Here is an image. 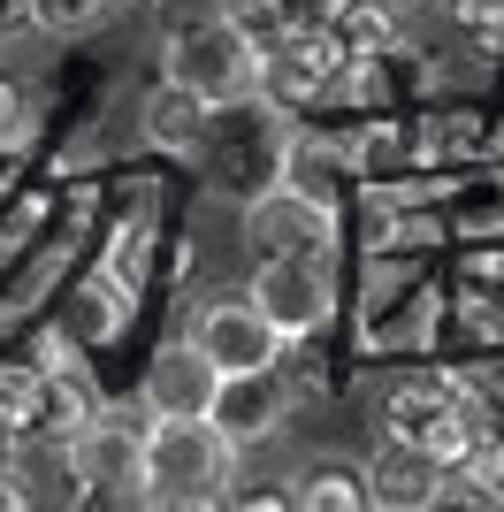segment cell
<instances>
[{
	"label": "cell",
	"mask_w": 504,
	"mask_h": 512,
	"mask_svg": "<svg viewBox=\"0 0 504 512\" xmlns=\"http://www.w3.org/2000/svg\"><path fill=\"white\" fill-rule=\"evenodd\" d=\"M161 77L191 85L214 107H245L260 100V46L245 39V23L230 8H207V16H176L161 39Z\"/></svg>",
	"instance_id": "cell-1"
},
{
	"label": "cell",
	"mask_w": 504,
	"mask_h": 512,
	"mask_svg": "<svg viewBox=\"0 0 504 512\" xmlns=\"http://www.w3.org/2000/svg\"><path fill=\"white\" fill-rule=\"evenodd\" d=\"M230 459L237 444L214 428V413H191V421H153L146 428V474H138V497L146 505H214L230 490Z\"/></svg>",
	"instance_id": "cell-2"
},
{
	"label": "cell",
	"mask_w": 504,
	"mask_h": 512,
	"mask_svg": "<svg viewBox=\"0 0 504 512\" xmlns=\"http://www.w3.org/2000/svg\"><path fill=\"white\" fill-rule=\"evenodd\" d=\"M382 436L420 444L436 459H466L482 444V413L466 406L459 383H443V375H405V383L382 390Z\"/></svg>",
	"instance_id": "cell-3"
},
{
	"label": "cell",
	"mask_w": 504,
	"mask_h": 512,
	"mask_svg": "<svg viewBox=\"0 0 504 512\" xmlns=\"http://www.w3.org/2000/svg\"><path fill=\"white\" fill-rule=\"evenodd\" d=\"M146 406H92L69 428V467H77L84 490L100 497H138V474H146Z\"/></svg>",
	"instance_id": "cell-4"
},
{
	"label": "cell",
	"mask_w": 504,
	"mask_h": 512,
	"mask_svg": "<svg viewBox=\"0 0 504 512\" xmlns=\"http://www.w3.org/2000/svg\"><path fill=\"white\" fill-rule=\"evenodd\" d=\"M245 245L252 253H291V260H329L336 253V214L306 184H260L245 199Z\"/></svg>",
	"instance_id": "cell-5"
},
{
	"label": "cell",
	"mask_w": 504,
	"mask_h": 512,
	"mask_svg": "<svg viewBox=\"0 0 504 512\" xmlns=\"http://www.w3.org/2000/svg\"><path fill=\"white\" fill-rule=\"evenodd\" d=\"M252 306L283 329L291 344H314L336 314V291H329V260H291V253H260L252 268Z\"/></svg>",
	"instance_id": "cell-6"
},
{
	"label": "cell",
	"mask_w": 504,
	"mask_h": 512,
	"mask_svg": "<svg viewBox=\"0 0 504 512\" xmlns=\"http://www.w3.org/2000/svg\"><path fill=\"white\" fill-rule=\"evenodd\" d=\"M191 344H199L222 375H237V367H275L283 352H291V337L252 306V291H222V299H207L199 314H191Z\"/></svg>",
	"instance_id": "cell-7"
},
{
	"label": "cell",
	"mask_w": 504,
	"mask_h": 512,
	"mask_svg": "<svg viewBox=\"0 0 504 512\" xmlns=\"http://www.w3.org/2000/svg\"><path fill=\"white\" fill-rule=\"evenodd\" d=\"M298 390H291V367H237V375H222V390H214V428L230 436L237 451L268 444V436H283V421H291Z\"/></svg>",
	"instance_id": "cell-8"
},
{
	"label": "cell",
	"mask_w": 504,
	"mask_h": 512,
	"mask_svg": "<svg viewBox=\"0 0 504 512\" xmlns=\"http://www.w3.org/2000/svg\"><path fill=\"white\" fill-rule=\"evenodd\" d=\"M214 390H222V367L191 337H176V344L153 352L146 383H138V406H146L153 421H191V413H214Z\"/></svg>",
	"instance_id": "cell-9"
},
{
	"label": "cell",
	"mask_w": 504,
	"mask_h": 512,
	"mask_svg": "<svg viewBox=\"0 0 504 512\" xmlns=\"http://www.w3.org/2000/svg\"><path fill=\"white\" fill-rule=\"evenodd\" d=\"M359 474H367V505H382V512H428V505H443L451 459H436V451H420V444H398V436H382V451Z\"/></svg>",
	"instance_id": "cell-10"
},
{
	"label": "cell",
	"mask_w": 504,
	"mask_h": 512,
	"mask_svg": "<svg viewBox=\"0 0 504 512\" xmlns=\"http://www.w3.org/2000/svg\"><path fill=\"white\" fill-rule=\"evenodd\" d=\"M214 115H222L214 100H199L191 85L161 77V85L146 92V107H138V130H146V146H161V153H199L214 138Z\"/></svg>",
	"instance_id": "cell-11"
},
{
	"label": "cell",
	"mask_w": 504,
	"mask_h": 512,
	"mask_svg": "<svg viewBox=\"0 0 504 512\" xmlns=\"http://www.w3.org/2000/svg\"><path fill=\"white\" fill-rule=\"evenodd\" d=\"M291 497L306 512H367V474L344 467V459H314V467L291 474Z\"/></svg>",
	"instance_id": "cell-12"
},
{
	"label": "cell",
	"mask_w": 504,
	"mask_h": 512,
	"mask_svg": "<svg viewBox=\"0 0 504 512\" xmlns=\"http://www.w3.org/2000/svg\"><path fill=\"white\" fill-rule=\"evenodd\" d=\"M123 0H31V31L46 39H84V31H100Z\"/></svg>",
	"instance_id": "cell-13"
},
{
	"label": "cell",
	"mask_w": 504,
	"mask_h": 512,
	"mask_svg": "<svg viewBox=\"0 0 504 512\" xmlns=\"http://www.w3.org/2000/svg\"><path fill=\"white\" fill-rule=\"evenodd\" d=\"M275 16H283V31H329L344 0H275Z\"/></svg>",
	"instance_id": "cell-14"
},
{
	"label": "cell",
	"mask_w": 504,
	"mask_h": 512,
	"mask_svg": "<svg viewBox=\"0 0 504 512\" xmlns=\"http://www.w3.org/2000/svg\"><path fill=\"white\" fill-rule=\"evenodd\" d=\"M23 130H31V100H23V92L0 77V146H16Z\"/></svg>",
	"instance_id": "cell-15"
},
{
	"label": "cell",
	"mask_w": 504,
	"mask_h": 512,
	"mask_svg": "<svg viewBox=\"0 0 504 512\" xmlns=\"http://www.w3.org/2000/svg\"><path fill=\"white\" fill-rule=\"evenodd\" d=\"M214 505H237V512L260 505V512H275V505H298V497H291V490H275V482H252V490H222Z\"/></svg>",
	"instance_id": "cell-16"
},
{
	"label": "cell",
	"mask_w": 504,
	"mask_h": 512,
	"mask_svg": "<svg viewBox=\"0 0 504 512\" xmlns=\"http://www.w3.org/2000/svg\"><path fill=\"white\" fill-rule=\"evenodd\" d=\"M23 23H31V0H0V46H8V39H16V31H23Z\"/></svg>",
	"instance_id": "cell-17"
},
{
	"label": "cell",
	"mask_w": 504,
	"mask_h": 512,
	"mask_svg": "<svg viewBox=\"0 0 504 512\" xmlns=\"http://www.w3.org/2000/svg\"><path fill=\"white\" fill-rule=\"evenodd\" d=\"M0 467H8V436H0Z\"/></svg>",
	"instance_id": "cell-18"
}]
</instances>
